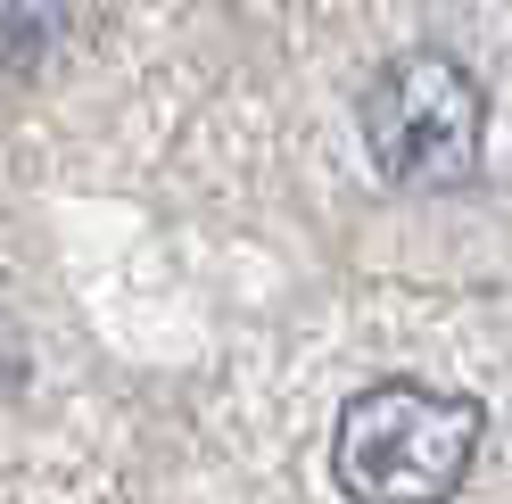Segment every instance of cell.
Segmentation results:
<instances>
[{
  "label": "cell",
  "mask_w": 512,
  "mask_h": 504,
  "mask_svg": "<svg viewBox=\"0 0 512 504\" xmlns=\"http://www.w3.org/2000/svg\"><path fill=\"white\" fill-rule=\"evenodd\" d=\"M479 438H488V405L471 389L372 381L339 405L331 471L356 504H438L471 480Z\"/></svg>",
  "instance_id": "1"
},
{
  "label": "cell",
  "mask_w": 512,
  "mask_h": 504,
  "mask_svg": "<svg viewBox=\"0 0 512 504\" xmlns=\"http://www.w3.org/2000/svg\"><path fill=\"white\" fill-rule=\"evenodd\" d=\"M364 149L389 191H463L479 182V141H488V91L463 58L405 50L364 83Z\"/></svg>",
  "instance_id": "2"
}]
</instances>
